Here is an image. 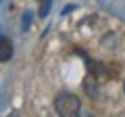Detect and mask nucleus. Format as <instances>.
Instances as JSON below:
<instances>
[{
	"label": "nucleus",
	"instance_id": "4",
	"mask_svg": "<svg viewBox=\"0 0 125 117\" xmlns=\"http://www.w3.org/2000/svg\"><path fill=\"white\" fill-rule=\"evenodd\" d=\"M27 25H29V15H25V19H23V29H27Z\"/></svg>",
	"mask_w": 125,
	"mask_h": 117
},
{
	"label": "nucleus",
	"instance_id": "1",
	"mask_svg": "<svg viewBox=\"0 0 125 117\" xmlns=\"http://www.w3.org/2000/svg\"><path fill=\"white\" fill-rule=\"evenodd\" d=\"M79 98H77L75 94H71V92H61V94L54 98V109H56L58 115L62 117H73L79 113Z\"/></svg>",
	"mask_w": 125,
	"mask_h": 117
},
{
	"label": "nucleus",
	"instance_id": "3",
	"mask_svg": "<svg viewBox=\"0 0 125 117\" xmlns=\"http://www.w3.org/2000/svg\"><path fill=\"white\" fill-rule=\"evenodd\" d=\"M50 4H52V0H40V11H38V15L40 17H46L50 11Z\"/></svg>",
	"mask_w": 125,
	"mask_h": 117
},
{
	"label": "nucleus",
	"instance_id": "2",
	"mask_svg": "<svg viewBox=\"0 0 125 117\" xmlns=\"http://www.w3.org/2000/svg\"><path fill=\"white\" fill-rule=\"evenodd\" d=\"M10 57H13V44H10V40L2 38V40H0V61L4 63Z\"/></svg>",
	"mask_w": 125,
	"mask_h": 117
}]
</instances>
